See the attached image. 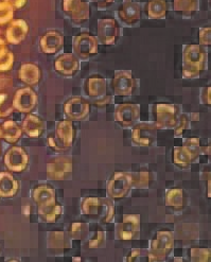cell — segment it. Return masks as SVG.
Returning <instances> with one entry per match:
<instances>
[{
    "label": "cell",
    "mask_w": 211,
    "mask_h": 262,
    "mask_svg": "<svg viewBox=\"0 0 211 262\" xmlns=\"http://www.w3.org/2000/svg\"><path fill=\"white\" fill-rule=\"evenodd\" d=\"M66 232L53 231L48 236V246L53 251H63L72 247V241Z\"/></svg>",
    "instance_id": "cell-23"
},
{
    "label": "cell",
    "mask_w": 211,
    "mask_h": 262,
    "mask_svg": "<svg viewBox=\"0 0 211 262\" xmlns=\"http://www.w3.org/2000/svg\"><path fill=\"white\" fill-rule=\"evenodd\" d=\"M131 181L128 172H118L108 183L107 193L110 199H121L130 190Z\"/></svg>",
    "instance_id": "cell-10"
},
{
    "label": "cell",
    "mask_w": 211,
    "mask_h": 262,
    "mask_svg": "<svg viewBox=\"0 0 211 262\" xmlns=\"http://www.w3.org/2000/svg\"><path fill=\"white\" fill-rule=\"evenodd\" d=\"M82 211L96 219L109 222L114 216L115 208L110 200L101 198H87L82 203Z\"/></svg>",
    "instance_id": "cell-2"
},
{
    "label": "cell",
    "mask_w": 211,
    "mask_h": 262,
    "mask_svg": "<svg viewBox=\"0 0 211 262\" xmlns=\"http://www.w3.org/2000/svg\"><path fill=\"white\" fill-rule=\"evenodd\" d=\"M0 138H3V133H2V127H0Z\"/></svg>",
    "instance_id": "cell-48"
},
{
    "label": "cell",
    "mask_w": 211,
    "mask_h": 262,
    "mask_svg": "<svg viewBox=\"0 0 211 262\" xmlns=\"http://www.w3.org/2000/svg\"><path fill=\"white\" fill-rule=\"evenodd\" d=\"M119 16L125 24H135L140 19V8L133 2H124L120 8Z\"/></svg>",
    "instance_id": "cell-26"
},
{
    "label": "cell",
    "mask_w": 211,
    "mask_h": 262,
    "mask_svg": "<svg viewBox=\"0 0 211 262\" xmlns=\"http://www.w3.org/2000/svg\"><path fill=\"white\" fill-rule=\"evenodd\" d=\"M75 137L74 125L70 120H63L59 122L55 130V137L50 138L51 147L58 150H64L72 147Z\"/></svg>",
    "instance_id": "cell-4"
},
{
    "label": "cell",
    "mask_w": 211,
    "mask_h": 262,
    "mask_svg": "<svg viewBox=\"0 0 211 262\" xmlns=\"http://www.w3.org/2000/svg\"><path fill=\"white\" fill-rule=\"evenodd\" d=\"M9 52H10V51H9V49H8V47H7L6 41H5L3 38H0V60L4 59V57H5Z\"/></svg>",
    "instance_id": "cell-46"
},
{
    "label": "cell",
    "mask_w": 211,
    "mask_h": 262,
    "mask_svg": "<svg viewBox=\"0 0 211 262\" xmlns=\"http://www.w3.org/2000/svg\"><path fill=\"white\" fill-rule=\"evenodd\" d=\"M182 147H184L188 151V153L191 155L193 161L200 154H202V152H203L200 140L198 138H188V139H186L184 144H182Z\"/></svg>",
    "instance_id": "cell-36"
},
{
    "label": "cell",
    "mask_w": 211,
    "mask_h": 262,
    "mask_svg": "<svg viewBox=\"0 0 211 262\" xmlns=\"http://www.w3.org/2000/svg\"><path fill=\"white\" fill-rule=\"evenodd\" d=\"M126 261H131V262H136V261H150L149 257V251H143V250H135L132 253L129 254L128 258H126Z\"/></svg>",
    "instance_id": "cell-40"
},
{
    "label": "cell",
    "mask_w": 211,
    "mask_h": 262,
    "mask_svg": "<svg viewBox=\"0 0 211 262\" xmlns=\"http://www.w3.org/2000/svg\"><path fill=\"white\" fill-rule=\"evenodd\" d=\"M174 239L170 231H158L154 237L149 250L150 261H162L173 250Z\"/></svg>",
    "instance_id": "cell-3"
},
{
    "label": "cell",
    "mask_w": 211,
    "mask_h": 262,
    "mask_svg": "<svg viewBox=\"0 0 211 262\" xmlns=\"http://www.w3.org/2000/svg\"><path fill=\"white\" fill-rule=\"evenodd\" d=\"M129 177L131 181V187L143 189V188H148L150 185L151 178H150V173L147 171L130 172Z\"/></svg>",
    "instance_id": "cell-32"
},
{
    "label": "cell",
    "mask_w": 211,
    "mask_h": 262,
    "mask_svg": "<svg viewBox=\"0 0 211 262\" xmlns=\"http://www.w3.org/2000/svg\"><path fill=\"white\" fill-rule=\"evenodd\" d=\"M38 213L44 221L48 223H53L61 215L62 207L55 201L53 203L48 204L46 206L38 207Z\"/></svg>",
    "instance_id": "cell-28"
},
{
    "label": "cell",
    "mask_w": 211,
    "mask_h": 262,
    "mask_svg": "<svg viewBox=\"0 0 211 262\" xmlns=\"http://www.w3.org/2000/svg\"><path fill=\"white\" fill-rule=\"evenodd\" d=\"M157 127L155 123L143 122L137 124L133 129V140L136 144L150 147L156 140Z\"/></svg>",
    "instance_id": "cell-9"
},
{
    "label": "cell",
    "mask_w": 211,
    "mask_h": 262,
    "mask_svg": "<svg viewBox=\"0 0 211 262\" xmlns=\"http://www.w3.org/2000/svg\"><path fill=\"white\" fill-rule=\"evenodd\" d=\"M28 161L29 158L27 153L19 147L11 148L5 157V163L8 169L14 172L24 171L28 165Z\"/></svg>",
    "instance_id": "cell-17"
},
{
    "label": "cell",
    "mask_w": 211,
    "mask_h": 262,
    "mask_svg": "<svg viewBox=\"0 0 211 262\" xmlns=\"http://www.w3.org/2000/svg\"><path fill=\"white\" fill-rule=\"evenodd\" d=\"M18 183L10 173H0V196L11 198L17 192Z\"/></svg>",
    "instance_id": "cell-24"
},
{
    "label": "cell",
    "mask_w": 211,
    "mask_h": 262,
    "mask_svg": "<svg viewBox=\"0 0 211 262\" xmlns=\"http://www.w3.org/2000/svg\"><path fill=\"white\" fill-rule=\"evenodd\" d=\"M73 171V162L68 157L54 158L47 165V176L50 180L61 181L66 179Z\"/></svg>",
    "instance_id": "cell-12"
},
{
    "label": "cell",
    "mask_w": 211,
    "mask_h": 262,
    "mask_svg": "<svg viewBox=\"0 0 211 262\" xmlns=\"http://www.w3.org/2000/svg\"><path fill=\"white\" fill-rule=\"evenodd\" d=\"M118 25L115 19L103 18L98 21V41L103 45H112L118 37Z\"/></svg>",
    "instance_id": "cell-13"
},
{
    "label": "cell",
    "mask_w": 211,
    "mask_h": 262,
    "mask_svg": "<svg viewBox=\"0 0 211 262\" xmlns=\"http://www.w3.org/2000/svg\"><path fill=\"white\" fill-rule=\"evenodd\" d=\"M140 117V106L133 103L119 104L115 110V120L122 126H133Z\"/></svg>",
    "instance_id": "cell-11"
},
{
    "label": "cell",
    "mask_w": 211,
    "mask_h": 262,
    "mask_svg": "<svg viewBox=\"0 0 211 262\" xmlns=\"http://www.w3.org/2000/svg\"><path fill=\"white\" fill-rule=\"evenodd\" d=\"M14 63V55L12 52H9L4 59L0 60V71H8L12 68Z\"/></svg>",
    "instance_id": "cell-43"
},
{
    "label": "cell",
    "mask_w": 211,
    "mask_h": 262,
    "mask_svg": "<svg viewBox=\"0 0 211 262\" xmlns=\"http://www.w3.org/2000/svg\"><path fill=\"white\" fill-rule=\"evenodd\" d=\"M174 163L179 167H187L192 163V157L188 153V151L182 147H176L174 149V155H173Z\"/></svg>",
    "instance_id": "cell-34"
},
{
    "label": "cell",
    "mask_w": 211,
    "mask_h": 262,
    "mask_svg": "<svg viewBox=\"0 0 211 262\" xmlns=\"http://www.w3.org/2000/svg\"><path fill=\"white\" fill-rule=\"evenodd\" d=\"M7 4H9L11 7L15 9H20L26 5L27 0H5Z\"/></svg>",
    "instance_id": "cell-45"
},
{
    "label": "cell",
    "mask_w": 211,
    "mask_h": 262,
    "mask_svg": "<svg viewBox=\"0 0 211 262\" xmlns=\"http://www.w3.org/2000/svg\"><path fill=\"white\" fill-rule=\"evenodd\" d=\"M168 5L166 0H150L147 5V14L150 18L159 19L166 16Z\"/></svg>",
    "instance_id": "cell-29"
},
{
    "label": "cell",
    "mask_w": 211,
    "mask_h": 262,
    "mask_svg": "<svg viewBox=\"0 0 211 262\" xmlns=\"http://www.w3.org/2000/svg\"><path fill=\"white\" fill-rule=\"evenodd\" d=\"M99 41L90 34H80L74 39V52L80 59L88 57L98 53Z\"/></svg>",
    "instance_id": "cell-6"
},
{
    "label": "cell",
    "mask_w": 211,
    "mask_h": 262,
    "mask_svg": "<svg viewBox=\"0 0 211 262\" xmlns=\"http://www.w3.org/2000/svg\"><path fill=\"white\" fill-rule=\"evenodd\" d=\"M210 42H211V29L209 27L201 29L200 31L201 46H210Z\"/></svg>",
    "instance_id": "cell-42"
},
{
    "label": "cell",
    "mask_w": 211,
    "mask_h": 262,
    "mask_svg": "<svg viewBox=\"0 0 211 262\" xmlns=\"http://www.w3.org/2000/svg\"><path fill=\"white\" fill-rule=\"evenodd\" d=\"M3 138L10 143L16 142L21 136V128L12 120L6 121L2 126Z\"/></svg>",
    "instance_id": "cell-30"
},
{
    "label": "cell",
    "mask_w": 211,
    "mask_h": 262,
    "mask_svg": "<svg viewBox=\"0 0 211 262\" xmlns=\"http://www.w3.org/2000/svg\"><path fill=\"white\" fill-rule=\"evenodd\" d=\"M187 123H188V120H187V117L185 115H182L181 117L178 119V123L175 127V135H179L181 134L182 132H184L186 126H187Z\"/></svg>",
    "instance_id": "cell-44"
},
{
    "label": "cell",
    "mask_w": 211,
    "mask_h": 262,
    "mask_svg": "<svg viewBox=\"0 0 211 262\" xmlns=\"http://www.w3.org/2000/svg\"><path fill=\"white\" fill-rule=\"evenodd\" d=\"M125 2H131V0H125Z\"/></svg>",
    "instance_id": "cell-49"
},
{
    "label": "cell",
    "mask_w": 211,
    "mask_h": 262,
    "mask_svg": "<svg viewBox=\"0 0 211 262\" xmlns=\"http://www.w3.org/2000/svg\"><path fill=\"white\" fill-rule=\"evenodd\" d=\"M210 249H201L194 247L191 250V260L194 262H209L210 261Z\"/></svg>",
    "instance_id": "cell-38"
},
{
    "label": "cell",
    "mask_w": 211,
    "mask_h": 262,
    "mask_svg": "<svg viewBox=\"0 0 211 262\" xmlns=\"http://www.w3.org/2000/svg\"><path fill=\"white\" fill-rule=\"evenodd\" d=\"M63 10L76 23H83L89 18V5L84 0H63Z\"/></svg>",
    "instance_id": "cell-8"
},
{
    "label": "cell",
    "mask_w": 211,
    "mask_h": 262,
    "mask_svg": "<svg viewBox=\"0 0 211 262\" xmlns=\"http://www.w3.org/2000/svg\"><path fill=\"white\" fill-rule=\"evenodd\" d=\"M86 90L90 98L96 100L103 99L106 96V82L100 77H91L87 81Z\"/></svg>",
    "instance_id": "cell-25"
},
{
    "label": "cell",
    "mask_w": 211,
    "mask_h": 262,
    "mask_svg": "<svg viewBox=\"0 0 211 262\" xmlns=\"http://www.w3.org/2000/svg\"><path fill=\"white\" fill-rule=\"evenodd\" d=\"M13 103L7 94H0V118L8 117L13 112Z\"/></svg>",
    "instance_id": "cell-39"
},
{
    "label": "cell",
    "mask_w": 211,
    "mask_h": 262,
    "mask_svg": "<svg viewBox=\"0 0 211 262\" xmlns=\"http://www.w3.org/2000/svg\"><path fill=\"white\" fill-rule=\"evenodd\" d=\"M173 8L178 13L191 14L198 9V0H173Z\"/></svg>",
    "instance_id": "cell-33"
},
{
    "label": "cell",
    "mask_w": 211,
    "mask_h": 262,
    "mask_svg": "<svg viewBox=\"0 0 211 262\" xmlns=\"http://www.w3.org/2000/svg\"><path fill=\"white\" fill-rule=\"evenodd\" d=\"M88 235V225L83 222H76L72 224L69 230V237L75 240H82Z\"/></svg>",
    "instance_id": "cell-35"
},
{
    "label": "cell",
    "mask_w": 211,
    "mask_h": 262,
    "mask_svg": "<svg viewBox=\"0 0 211 262\" xmlns=\"http://www.w3.org/2000/svg\"><path fill=\"white\" fill-rule=\"evenodd\" d=\"M28 32H29V27H28L27 23L22 19H16L13 20L8 27L6 37L8 42L13 43V45H18L26 38Z\"/></svg>",
    "instance_id": "cell-18"
},
{
    "label": "cell",
    "mask_w": 211,
    "mask_h": 262,
    "mask_svg": "<svg viewBox=\"0 0 211 262\" xmlns=\"http://www.w3.org/2000/svg\"><path fill=\"white\" fill-rule=\"evenodd\" d=\"M64 45V37L56 31H49L40 38V49L44 53L54 54L59 52Z\"/></svg>",
    "instance_id": "cell-19"
},
{
    "label": "cell",
    "mask_w": 211,
    "mask_h": 262,
    "mask_svg": "<svg viewBox=\"0 0 211 262\" xmlns=\"http://www.w3.org/2000/svg\"><path fill=\"white\" fill-rule=\"evenodd\" d=\"M37 97L35 93L29 87H26V89H21L16 92L12 103L15 110L21 113H29L35 107Z\"/></svg>",
    "instance_id": "cell-14"
},
{
    "label": "cell",
    "mask_w": 211,
    "mask_h": 262,
    "mask_svg": "<svg viewBox=\"0 0 211 262\" xmlns=\"http://www.w3.org/2000/svg\"><path fill=\"white\" fill-rule=\"evenodd\" d=\"M45 128V123L34 115H28L24 120L22 129L29 137H38Z\"/></svg>",
    "instance_id": "cell-21"
},
{
    "label": "cell",
    "mask_w": 211,
    "mask_h": 262,
    "mask_svg": "<svg viewBox=\"0 0 211 262\" xmlns=\"http://www.w3.org/2000/svg\"><path fill=\"white\" fill-rule=\"evenodd\" d=\"M105 242V234L101 230H98L93 237L89 240L88 246L90 249H98V247H101Z\"/></svg>",
    "instance_id": "cell-41"
},
{
    "label": "cell",
    "mask_w": 211,
    "mask_h": 262,
    "mask_svg": "<svg viewBox=\"0 0 211 262\" xmlns=\"http://www.w3.org/2000/svg\"><path fill=\"white\" fill-rule=\"evenodd\" d=\"M91 2L97 4L100 8H105L114 3V0H91Z\"/></svg>",
    "instance_id": "cell-47"
},
{
    "label": "cell",
    "mask_w": 211,
    "mask_h": 262,
    "mask_svg": "<svg viewBox=\"0 0 211 262\" xmlns=\"http://www.w3.org/2000/svg\"><path fill=\"white\" fill-rule=\"evenodd\" d=\"M166 203L169 207H172L174 209H179L184 206L185 198L184 192H182L181 189L174 188L169 190L166 196Z\"/></svg>",
    "instance_id": "cell-31"
},
{
    "label": "cell",
    "mask_w": 211,
    "mask_h": 262,
    "mask_svg": "<svg viewBox=\"0 0 211 262\" xmlns=\"http://www.w3.org/2000/svg\"><path fill=\"white\" fill-rule=\"evenodd\" d=\"M140 230V216L137 214H126L121 223L117 225V237L120 240L129 241L136 239Z\"/></svg>",
    "instance_id": "cell-7"
},
{
    "label": "cell",
    "mask_w": 211,
    "mask_h": 262,
    "mask_svg": "<svg viewBox=\"0 0 211 262\" xmlns=\"http://www.w3.org/2000/svg\"><path fill=\"white\" fill-rule=\"evenodd\" d=\"M18 78L27 85H35L40 80V70L34 64H24L18 71Z\"/></svg>",
    "instance_id": "cell-22"
},
{
    "label": "cell",
    "mask_w": 211,
    "mask_h": 262,
    "mask_svg": "<svg viewBox=\"0 0 211 262\" xmlns=\"http://www.w3.org/2000/svg\"><path fill=\"white\" fill-rule=\"evenodd\" d=\"M14 16V8L6 2H0V25L10 23Z\"/></svg>",
    "instance_id": "cell-37"
},
{
    "label": "cell",
    "mask_w": 211,
    "mask_h": 262,
    "mask_svg": "<svg viewBox=\"0 0 211 262\" xmlns=\"http://www.w3.org/2000/svg\"><path fill=\"white\" fill-rule=\"evenodd\" d=\"M206 53L201 45H188L182 56V75L185 78H196L205 68Z\"/></svg>",
    "instance_id": "cell-1"
},
{
    "label": "cell",
    "mask_w": 211,
    "mask_h": 262,
    "mask_svg": "<svg viewBox=\"0 0 211 262\" xmlns=\"http://www.w3.org/2000/svg\"><path fill=\"white\" fill-rule=\"evenodd\" d=\"M54 67L63 76H73L79 69V61L75 54L65 53L56 59Z\"/></svg>",
    "instance_id": "cell-20"
},
{
    "label": "cell",
    "mask_w": 211,
    "mask_h": 262,
    "mask_svg": "<svg viewBox=\"0 0 211 262\" xmlns=\"http://www.w3.org/2000/svg\"><path fill=\"white\" fill-rule=\"evenodd\" d=\"M64 111L70 120L79 121L88 115L89 104L82 98H73L66 102Z\"/></svg>",
    "instance_id": "cell-16"
},
{
    "label": "cell",
    "mask_w": 211,
    "mask_h": 262,
    "mask_svg": "<svg viewBox=\"0 0 211 262\" xmlns=\"http://www.w3.org/2000/svg\"><path fill=\"white\" fill-rule=\"evenodd\" d=\"M157 128H175L178 123V111L175 105L168 103H158L155 107Z\"/></svg>",
    "instance_id": "cell-5"
},
{
    "label": "cell",
    "mask_w": 211,
    "mask_h": 262,
    "mask_svg": "<svg viewBox=\"0 0 211 262\" xmlns=\"http://www.w3.org/2000/svg\"><path fill=\"white\" fill-rule=\"evenodd\" d=\"M33 200L37 207L46 206L55 202V192L49 186H39L33 191Z\"/></svg>",
    "instance_id": "cell-27"
},
{
    "label": "cell",
    "mask_w": 211,
    "mask_h": 262,
    "mask_svg": "<svg viewBox=\"0 0 211 262\" xmlns=\"http://www.w3.org/2000/svg\"><path fill=\"white\" fill-rule=\"evenodd\" d=\"M112 90L117 96H130L132 95L135 80L129 71H118L111 82Z\"/></svg>",
    "instance_id": "cell-15"
}]
</instances>
